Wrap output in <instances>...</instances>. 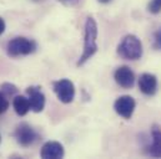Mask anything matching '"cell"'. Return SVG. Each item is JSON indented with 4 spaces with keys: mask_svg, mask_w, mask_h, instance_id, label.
<instances>
[{
    "mask_svg": "<svg viewBox=\"0 0 161 159\" xmlns=\"http://www.w3.org/2000/svg\"><path fill=\"white\" fill-rule=\"evenodd\" d=\"M65 156L64 147L60 142L49 141L46 142L40 151V157L44 159H60Z\"/></svg>",
    "mask_w": 161,
    "mask_h": 159,
    "instance_id": "ba28073f",
    "label": "cell"
},
{
    "mask_svg": "<svg viewBox=\"0 0 161 159\" xmlns=\"http://www.w3.org/2000/svg\"><path fill=\"white\" fill-rule=\"evenodd\" d=\"M15 139L21 147L26 148V147H30L31 144H34L36 142L38 133L34 131V128L30 124L23 122L15 129Z\"/></svg>",
    "mask_w": 161,
    "mask_h": 159,
    "instance_id": "5b68a950",
    "label": "cell"
},
{
    "mask_svg": "<svg viewBox=\"0 0 161 159\" xmlns=\"http://www.w3.org/2000/svg\"><path fill=\"white\" fill-rule=\"evenodd\" d=\"M97 24L92 16H87L85 21V33H84V50L80 59L78 60V66L85 65L97 51Z\"/></svg>",
    "mask_w": 161,
    "mask_h": 159,
    "instance_id": "6da1fadb",
    "label": "cell"
},
{
    "mask_svg": "<svg viewBox=\"0 0 161 159\" xmlns=\"http://www.w3.org/2000/svg\"><path fill=\"white\" fill-rule=\"evenodd\" d=\"M4 31H5V21H4V19L0 16V35H3Z\"/></svg>",
    "mask_w": 161,
    "mask_h": 159,
    "instance_id": "ac0fdd59",
    "label": "cell"
},
{
    "mask_svg": "<svg viewBox=\"0 0 161 159\" xmlns=\"http://www.w3.org/2000/svg\"><path fill=\"white\" fill-rule=\"evenodd\" d=\"M58 1H60L61 4H64V5H66V6H74V5H76L80 0H58Z\"/></svg>",
    "mask_w": 161,
    "mask_h": 159,
    "instance_id": "e0dca14e",
    "label": "cell"
},
{
    "mask_svg": "<svg viewBox=\"0 0 161 159\" xmlns=\"http://www.w3.org/2000/svg\"><path fill=\"white\" fill-rule=\"evenodd\" d=\"M139 88L145 96H154L158 92V79L153 74H142L139 79Z\"/></svg>",
    "mask_w": 161,
    "mask_h": 159,
    "instance_id": "30bf717a",
    "label": "cell"
},
{
    "mask_svg": "<svg viewBox=\"0 0 161 159\" xmlns=\"http://www.w3.org/2000/svg\"><path fill=\"white\" fill-rule=\"evenodd\" d=\"M8 108H9V100L3 92H0V115L5 113Z\"/></svg>",
    "mask_w": 161,
    "mask_h": 159,
    "instance_id": "9a60e30c",
    "label": "cell"
},
{
    "mask_svg": "<svg viewBox=\"0 0 161 159\" xmlns=\"http://www.w3.org/2000/svg\"><path fill=\"white\" fill-rule=\"evenodd\" d=\"M13 107L18 116H25L30 111V103L29 100L24 96H16L13 100Z\"/></svg>",
    "mask_w": 161,
    "mask_h": 159,
    "instance_id": "7c38bea8",
    "label": "cell"
},
{
    "mask_svg": "<svg viewBox=\"0 0 161 159\" xmlns=\"http://www.w3.org/2000/svg\"><path fill=\"white\" fill-rule=\"evenodd\" d=\"M147 10L151 14H159L161 11V0H151L147 5Z\"/></svg>",
    "mask_w": 161,
    "mask_h": 159,
    "instance_id": "5bb4252c",
    "label": "cell"
},
{
    "mask_svg": "<svg viewBox=\"0 0 161 159\" xmlns=\"http://www.w3.org/2000/svg\"><path fill=\"white\" fill-rule=\"evenodd\" d=\"M147 154L154 158H161V129L154 126L151 129V143L146 147Z\"/></svg>",
    "mask_w": 161,
    "mask_h": 159,
    "instance_id": "8fae6325",
    "label": "cell"
},
{
    "mask_svg": "<svg viewBox=\"0 0 161 159\" xmlns=\"http://www.w3.org/2000/svg\"><path fill=\"white\" fill-rule=\"evenodd\" d=\"M154 49L161 50V28L154 34Z\"/></svg>",
    "mask_w": 161,
    "mask_h": 159,
    "instance_id": "2e32d148",
    "label": "cell"
},
{
    "mask_svg": "<svg viewBox=\"0 0 161 159\" xmlns=\"http://www.w3.org/2000/svg\"><path fill=\"white\" fill-rule=\"evenodd\" d=\"M114 79L116 81V83L122 87V88H131L135 83V75L132 72V70L129 66H120L116 69L115 74H114Z\"/></svg>",
    "mask_w": 161,
    "mask_h": 159,
    "instance_id": "9c48e42d",
    "label": "cell"
},
{
    "mask_svg": "<svg viewBox=\"0 0 161 159\" xmlns=\"http://www.w3.org/2000/svg\"><path fill=\"white\" fill-rule=\"evenodd\" d=\"M53 88L55 95L58 96L59 101L68 105L71 103L75 98V86L68 79H61L59 81L53 82Z\"/></svg>",
    "mask_w": 161,
    "mask_h": 159,
    "instance_id": "277c9868",
    "label": "cell"
},
{
    "mask_svg": "<svg viewBox=\"0 0 161 159\" xmlns=\"http://www.w3.org/2000/svg\"><path fill=\"white\" fill-rule=\"evenodd\" d=\"M99 3H101V4H106V3H110L111 0H97Z\"/></svg>",
    "mask_w": 161,
    "mask_h": 159,
    "instance_id": "d6986e66",
    "label": "cell"
},
{
    "mask_svg": "<svg viewBox=\"0 0 161 159\" xmlns=\"http://www.w3.org/2000/svg\"><path fill=\"white\" fill-rule=\"evenodd\" d=\"M142 52H144V49L140 39L131 34L126 35L118 45V54L125 60L136 61L141 59Z\"/></svg>",
    "mask_w": 161,
    "mask_h": 159,
    "instance_id": "7a4b0ae2",
    "label": "cell"
},
{
    "mask_svg": "<svg viewBox=\"0 0 161 159\" xmlns=\"http://www.w3.org/2000/svg\"><path fill=\"white\" fill-rule=\"evenodd\" d=\"M136 102L131 96H121L114 103L115 112L124 119H130L135 111Z\"/></svg>",
    "mask_w": 161,
    "mask_h": 159,
    "instance_id": "8992f818",
    "label": "cell"
},
{
    "mask_svg": "<svg viewBox=\"0 0 161 159\" xmlns=\"http://www.w3.org/2000/svg\"><path fill=\"white\" fill-rule=\"evenodd\" d=\"M1 92L8 97V96H14L18 92L16 86H14L13 83H4L1 86Z\"/></svg>",
    "mask_w": 161,
    "mask_h": 159,
    "instance_id": "4fadbf2b",
    "label": "cell"
},
{
    "mask_svg": "<svg viewBox=\"0 0 161 159\" xmlns=\"http://www.w3.org/2000/svg\"><path fill=\"white\" fill-rule=\"evenodd\" d=\"M26 93H28V100L30 103V110L34 111L35 113L42 112V110L45 107V95L42 93L40 87H38V86L28 87Z\"/></svg>",
    "mask_w": 161,
    "mask_h": 159,
    "instance_id": "52a82bcc",
    "label": "cell"
},
{
    "mask_svg": "<svg viewBox=\"0 0 161 159\" xmlns=\"http://www.w3.org/2000/svg\"><path fill=\"white\" fill-rule=\"evenodd\" d=\"M36 50V44L33 40L23 36H18L10 40L6 45V54L10 57H19L26 56L33 54Z\"/></svg>",
    "mask_w": 161,
    "mask_h": 159,
    "instance_id": "3957f363",
    "label": "cell"
},
{
    "mask_svg": "<svg viewBox=\"0 0 161 159\" xmlns=\"http://www.w3.org/2000/svg\"><path fill=\"white\" fill-rule=\"evenodd\" d=\"M0 142H1V137H0Z\"/></svg>",
    "mask_w": 161,
    "mask_h": 159,
    "instance_id": "ffe728a7",
    "label": "cell"
}]
</instances>
